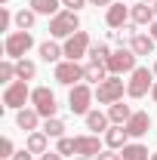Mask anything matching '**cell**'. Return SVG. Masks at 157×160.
<instances>
[{"instance_id":"obj_11","label":"cell","mask_w":157,"mask_h":160,"mask_svg":"<svg viewBox=\"0 0 157 160\" xmlns=\"http://www.w3.org/2000/svg\"><path fill=\"white\" fill-rule=\"evenodd\" d=\"M123 129H126L129 139H142V136L151 129V117H148V111H133V117L123 123Z\"/></svg>"},{"instance_id":"obj_20","label":"cell","mask_w":157,"mask_h":160,"mask_svg":"<svg viewBox=\"0 0 157 160\" xmlns=\"http://www.w3.org/2000/svg\"><path fill=\"white\" fill-rule=\"evenodd\" d=\"M129 117H133V108L123 105V99L114 102V105H108V120H111V123H120V126H123Z\"/></svg>"},{"instance_id":"obj_19","label":"cell","mask_w":157,"mask_h":160,"mask_svg":"<svg viewBox=\"0 0 157 160\" xmlns=\"http://www.w3.org/2000/svg\"><path fill=\"white\" fill-rule=\"evenodd\" d=\"M108 123H111V120H108V114H102V111H89V114H86V129H89L93 136L108 132V129H111Z\"/></svg>"},{"instance_id":"obj_46","label":"cell","mask_w":157,"mask_h":160,"mask_svg":"<svg viewBox=\"0 0 157 160\" xmlns=\"http://www.w3.org/2000/svg\"><path fill=\"white\" fill-rule=\"evenodd\" d=\"M151 160H157V154H151Z\"/></svg>"},{"instance_id":"obj_45","label":"cell","mask_w":157,"mask_h":160,"mask_svg":"<svg viewBox=\"0 0 157 160\" xmlns=\"http://www.w3.org/2000/svg\"><path fill=\"white\" fill-rule=\"evenodd\" d=\"M0 6H6V0H0Z\"/></svg>"},{"instance_id":"obj_17","label":"cell","mask_w":157,"mask_h":160,"mask_svg":"<svg viewBox=\"0 0 157 160\" xmlns=\"http://www.w3.org/2000/svg\"><path fill=\"white\" fill-rule=\"evenodd\" d=\"M111 74H108V65L105 62H89L86 68H83V80H89V83H102V80H108Z\"/></svg>"},{"instance_id":"obj_12","label":"cell","mask_w":157,"mask_h":160,"mask_svg":"<svg viewBox=\"0 0 157 160\" xmlns=\"http://www.w3.org/2000/svg\"><path fill=\"white\" fill-rule=\"evenodd\" d=\"M74 148H77L80 157H99L102 154V142H99V136H74Z\"/></svg>"},{"instance_id":"obj_31","label":"cell","mask_w":157,"mask_h":160,"mask_svg":"<svg viewBox=\"0 0 157 160\" xmlns=\"http://www.w3.org/2000/svg\"><path fill=\"white\" fill-rule=\"evenodd\" d=\"M16 22V16L6 9V6H0V31H9V25Z\"/></svg>"},{"instance_id":"obj_40","label":"cell","mask_w":157,"mask_h":160,"mask_svg":"<svg viewBox=\"0 0 157 160\" xmlns=\"http://www.w3.org/2000/svg\"><path fill=\"white\" fill-rule=\"evenodd\" d=\"M151 99L157 102V80H154V89H151Z\"/></svg>"},{"instance_id":"obj_25","label":"cell","mask_w":157,"mask_h":160,"mask_svg":"<svg viewBox=\"0 0 157 160\" xmlns=\"http://www.w3.org/2000/svg\"><path fill=\"white\" fill-rule=\"evenodd\" d=\"M16 74H19V80H34L37 77V65L28 59H19L16 62Z\"/></svg>"},{"instance_id":"obj_43","label":"cell","mask_w":157,"mask_h":160,"mask_svg":"<svg viewBox=\"0 0 157 160\" xmlns=\"http://www.w3.org/2000/svg\"><path fill=\"white\" fill-rule=\"evenodd\" d=\"M154 77H157V62H154Z\"/></svg>"},{"instance_id":"obj_8","label":"cell","mask_w":157,"mask_h":160,"mask_svg":"<svg viewBox=\"0 0 157 160\" xmlns=\"http://www.w3.org/2000/svg\"><path fill=\"white\" fill-rule=\"evenodd\" d=\"M136 52L129 49V46H120L117 52H111V59L105 62L108 65V74H126V71H136L139 65H136Z\"/></svg>"},{"instance_id":"obj_7","label":"cell","mask_w":157,"mask_h":160,"mask_svg":"<svg viewBox=\"0 0 157 160\" xmlns=\"http://www.w3.org/2000/svg\"><path fill=\"white\" fill-rule=\"evenodd\" d=\"M28 99H31L28 80H13V83L3 89V105H6V108H13V111H22Z\"/></svg>"},{"instance_id":"obj_21","label":"cell","mask_w":157,"mask_h":160,"mask_svg":"<svg viewBox=\"0 0 157 160\" xmlns=\"http://www.w3.org/2000/svg\"><path fill=\"white\" fill-rule=\"evenodd\" d=\"M31 9L37 16H59L62 12V0H31Z\"/></svg>"},{"instance_id":"obj_13","label":"cell","mask_w":157,"mask_h":160,"mask_svg":"<svg viewBox=\"0 0 157 160\" xmlns=\"http://www.w3.org/2000/svg\"><path fill=\"white\" fill-rule=\"evenodd\" d=\"M126 19H129V6H123V0L120 3H111L108 6V12H105V22H108V28H123L126 25Z\"/></svg>"},{"instance_id":"obj_42","label":"cell","mask_w":157,"mask_h":160,"mask_svg":"<svg viewBox=\"0 0 157 160\" xmlns=\"http://www.w3.org/2000/svg\"><path fill=\"white\" fill-rule=\"evenodd\" d=\"M154 16H157V0H154Z\"/></svg>"},{"instance_id":"obj_30","label":"cell","mask_w":157,"mask_h":160,"mask_svg":"<svg viewBox=\"0 0 157 160\" xmlns=\"http://www.w3.org/2000/svg\"><path fill=\"white\" fill-rule=\"evenodd\" d=\"M56 151H59L62 157H68V154H77V148H74V139L62 136V139H59V148H56Z\"/></svg>"},{"instance_id":"obj_15","label":"cell","mask_w":157,"mask_h":160,"mask_svg":"<svg viewBox=\"0 0 157 160\" xmlns=\"http://www.w3.org/2000/svg\"><path fill=\"white\" fill-rule=\"evenodd\" d=\"M129 22H133V25H154L157 22L154 6H148V3H133V6H129Z\"/></svg>"},{"instance_id":"obj_37","label":"cell","mask_w":157,"mask_h":160,"mask_svg":"<svg viewBox=\"0 0 157 160\" xmlns=\"http://www.w3.org/2000/svg\"><path fill=\"white\" fill-rule=\"evenodd\" d=\"M111 40H114V43H120V46H123V31H111Z\"/></svg>"},{"instance_id":"obj_14","label":"cell","mask_w":157,"mask_h":160,"mask_svg":"<svg viewBox=\"0 0 157 160\" xmlns=\"http://www.w3.org/2000/svg\"><path fill=\"white\" fill-rule=\"evenodd\" d=\"M154 43H157V40L151 37V34H142V31H136V34L129 37V49H133L136 56H154Z\"/></svg>"},{"instance_id":"obj_24","label":"cell","mask_w":157,"mask_h":160,"mask_svg":"<svg viewBox=\"0 0 157 160\" xmlns=\"http://www.w3.org/2000/svg\"><path fill=\"white\" fill-rule=\"evenodd\" d=\"M62 56H65V49H62L59 43H53V40L40 43V59H43V62H56V65H59Z\"/></svg>"},{"instance_id":"obj_3","label":"cell","mask_w":157,"mask_h":160,"mask_svg":"<svg viewBox=\"0 0 157 160\" xmlns=\"http://www.w3.org/2000/svg\"><path fill=\"white\" fill-rule=\"evenodd\" d=\"M34 46V34L31 31H9L6 40H3V52H6V59H25V52Z\"/></svg>"},{"instance_id":"obj_2","label":"cell","mask_w":157,"mask_h":160,"mask_svg":"<svg viewBox=\"0 0 157 160\" xmlns=\"http://www.w3.org/2000/svg\"><path fill=\"white\" fill-rule=\"evenodd\" d=\"M154 89V68H136L129 71V80H126V96L129 99H142Z\"/></svg>"},{"instance_id":"obj_22","label":"cell","mask_w":157,"mask_h":160,"mask_svg":"<svg viewBox=\"0 0 157 160\" xmlns=\"http://www.w3.org/2000/svg\"><path fill=\"white\" fill-rule=\"evenodd\" d=\"M46 132L43 129H37V132H28V142H25V148L31 151V154H46Z\"/></svg>"},{"instance_id":"obj_29","label":"cell","mask_w":157,"mask_h":160,"mask_svg":"<svg viewBox=\"0 0 157 160\" xmlns=\"http://www.w3.org/2000/svg\"><path fill=\"white\" fill-rule=\"evenodd\" d=\"M13 77H19V74H16V65H13V59H6L3 65H0V80L9 86V83H13Z\"/></svg>"},{"instance_id":"obj_34","label":"cell","mask_w":157,"mask_h":160,"mask_svg":"<svg viewBox=\"0 0 157 160\" xmlns=\"http://www.w3.org/2000/svg\"><path fill=\"white\" fill-rule=\"evenodd\" d=\"M96 160H123V157H120L117 151H111V148H108V151H102V154H99Z\"/></svg>"},{"instance_id":"obj_4","label":"cell","mask_w":157,"mask_h":160,"mask_svg":"<svg viewBox=\"0 0 157 160\" xmlns=\"http://www.w3.org/2000/svg\"><path fill=\"white\" fill-rule=\"evenodd\" d=\"M31 108L37 111L43 120H49V117H56V92L49 89V86H37V89H31Z\"/></svg>"},{"instance_id":"obj_44","label":"cell","mask_w":157,"mask_h":160,"mask_svg":"<svg viewBox=\"0 0 157 160\" xmlns=\"http://www.w3.org/2000/svg\"><path fill=\"white\" fill-rule=\"evenodd\" d=\"M77 160H93V157H77Z\"/></svg>"},{"instance_id":"obj_41","label":"cell","mask_w":157,"mask_h":160,"mask_svg":"<svg viewBox=\"0 0 157 160\" xmlns=\"http://www.w3.org/2000/svg\"><path fill=\"white\" fill-rule=\"evenodd\" d=\"M139 3H154V0H139Z\"/></svg>"},{"instance_id":"obj_26","label":"cell","mask_w":157,"mask_h":160,"mask_svg":"<svg viewBox=\"0 0 157 160\" xmlns=\"http://www.w3.org/2000/svg\"><path fill=\"white\" fill-rule=\"evenodd\" d=\"M34 22H37V12H34V9H22V12H16V25H19V31H31Z\"/></svg>"},{"instance_id":"obj_10","label":"cell","mask_w":157,"mask_h":160,"mask_svg":"<svg viewBox=\"0 0 157 160\" xmlns=\"http://www.w3.org/2000/svg\"><path fill=\"white\" fill-rule=\"evenodd\" d=\"M56 80H59L62 86H77V80H83V65L80 62H71L65 59L56 65Z\"/></svg>"},{"instance_id":"obj_28","label":"cell","mask_w":157,"mask_h":160,"mask_svg":"<svg viewBox=\"0 0 157 160\" xmlns=\"http://www.w3.org/2000/svg\"><path fill=\"white\" fill-rule=\"evenodd\" d=\"M108 59H111V49L105 43H93L89 46V62H108Z\"/></svg>"},{"instance_id":"obj_5","label":"cell","mask_w":157,"mask_h":160,"mask_svg":"<svg viewBox=\"0 0 157 160\" xmlns=\"http://www.w3.org/2000/svg\"><path fill=\"white\" fill-rule=\"evenodd\" d=\"M96 99V92L86 86V83H77V86H71V92H68V108H71V114H89V105Z\"/></svg>"},{"instance_id":"obj_33","label":"cell","mask_w":157,"mask_h":160,"mask_svg":"<svg viewBox=\"0 0 157 160\" xmlns=\"http://www.w3.org/2000/svg\"><path fill=\"white\" fill-rule=\"evenodd\" d=\"M86 3H89V0H62V6H68V9H74V12H77L80 6H86Z\"/></svg>"},{"instance_id":"obj_35","label":"cell","mask_w":157,"mask_h":160,"mask_svg":"<svg viewBox=\"0 0 157 160\" xmlns=\"http://www.w3.org/2000/svg\"><path fill=\"white\" fill-rule=\"evenodd\" d=\"M40 160H65L59 151H46V154H40Z\"/></svg>"},{"instance_id":"obj_23","label":"cell","mask_w":157,"mask_h":160,"mask_svg":"<svg viewBox=\"0 0 157 160\" xmlns=\"http://www.w3.org/2000/svg\"><path fill=\"white\" fill-rule=\"evenodd\" d=\"M120 157H123V160H151V157H148V148L139 145V142H126L123 151H120Z\"/></svg>"},{"instance_id":"obj_39","label":"cell","mask_w":157,"mask_h":160,"mask_svg":"<svg viewBox=\"0 0 157 160\" xmlns=\"http://www.w3.org/2000/svg\"><path fill=\"white\" fill-rule=\"evenodd\" d=\"M151 37L157 40V22H154V25H151Z\"/></svg>"},{"instance_id":"obj_6","label":"cell","mask_w":157,"mask_h":160,"mask_svg":"<svg viewBox=\"0 0 157 160\" xmlns=\"http://www.w3.org/2000/svg\"><path fill=\"white\" fill-rule=\"evenodd\" d=\"M123 80H120V74H111L108 80H102L99 83V89H96V99H99V105H114V102H120L123 99Z\"/></svg>"},{"instance_id":"obj_9","label":"cell","mask_w":157,"mask_h":160,"mask_svg":"<svg viewBox=\"0 0 157 160\" xmlns=\"http://www.w3.org/2000/svg\"><path fill=\"white\" fill-rule=\"evenodd\" d=\"M89 46H93V40H89V34L86 31H77V34H71V37L65 40V59L71 62H80L83 56H89Z\"/></svg>"},{"instance_id":"obj_38","label":"cell","mask_w":157,"mask_h":160,"mask_svg":"<svg viewBox=\"0 0 157 160\" xmlns=\"http://www.w3.org/2000/svg\"><path fill=\"white\" fill-rule=\"evenodd\" d=\"M89 6H111V0H89Z\"/></svg>"},{"instance_id":"obj_27","label":"cell","mask_w":157,"mask_h":160,"mask_svg":"<svg viewBox=\"0 0 157 160\" xmlns=\"http://www.w3.org/2000/svg\"><path fill=\"white\" fill-rule=\"evenodd\" d=\"M43 132H46V136H53V139H62V136H65V120L49 117L46 123H43Z\"/></svg>"},{"instance_id":"obj_18","label":"cell","mask_w":157,"mask_h":160,"mask_svg":"<svg viewBox=\"0 0 157 160\" xmlns=\"http://www.w3.org/2000/svg\"><path fill=\"white\" fill-rule=\"evenodd\" d=\"M126 139H129V136H126V129H123L120 123H114V126H111V129L105 132V145H108L111 151H123Z\"/></svg>"},{"instance_id":"obj_16","label":"cell","mask_w":157,"mask_h":160,"mask_svg":"<svg viewBox=\"0 0 157 160\" xmlns=\"http://www.w3.org/2000/svg\"><path fill=\"white\" fill-rule=\"evenodd\" d=\"M37 123H40V114L34 111V108H22V111H16V126H19V129H25V132H37Z\"/></svg>"},{"instance_id":"obj_32","label":"cell","mask_w":157,"mask_h":160,"mask_svg":"<svg viewBox=\"0 0 157 160\" xmlns=\"http://www.w3.org/2000/svg\"><path fill=\"white\" fill-rule=\"evenodd\" d=\"M16 148H13V139H0V157L3 160H13Z\"/></svg>"},{"instance_id":"obj_36","label":"cell","mask_w":157,"mask_h":160,"mask_svg":"<svg viewBox=\"0 0 157 160\" xmlns=\"http://www.w3.org/2000/svg\"><path fill=\"white\" fill-rule=\"evenodd\" d=\"M13 160H31V151H28V148H25V151H16Z\"/></svg>"},{"instance_id":"obj_1","label":"cell","mask_w":157,"mask_h":160,"mask_svg":"<svg viewBox=\"0 0 157 160\" xmlns=\"http://www.w3.org/2000/svg\"><path fill=\"white\" fill-rule=\"evenodd\" d=\"M80 31V16L74 9H62L59 16H53L49 19V34L59 40H68L71 34H77Z\"/></svg>"}]
</instances>
